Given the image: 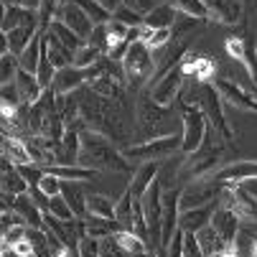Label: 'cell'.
<instances>
[{"label": "cell", "mask_w": 257, "mask_h": 257, "mask_svg": "<svg viewBox=\"0 0 257 257\" xmlns=\"http://www.w3.org/2000/svg\"><path fill=\"white\" fill-rule=\"evenodd\" d=\"M79 166L92 168L97 173H135V163L127 161L125 151L104 138L102 133L84 130L82 133V151H79Z\"/></svg>", "instance_id": "6da1fadb"}, {"label": "cell", "mask_w": 257, "mask_h": 257, "mask_svg": "<svg viewBox=\"0 0 257 257\" xmlns=\"http://www.w3.org/2000/svg\"><path fill=\"white\" fill-rule=\"evenodd\" d=\"M176 125H181L178 104L163 107L151 97L148 89L138 97V102H135V138H138V143L163 138V135H173V133H178Z\"/></svg>", "instance_id": "7a4b0ae2"}, {"label": "cell", "mask_w": 257, "mask_h": 257, "mask_svg": "<svg viewBox=\"0 0 257 257\" xmlns=\"http://www.w3.org/2000/svg\"><path fill=\"white\" fill-rule=\"evenodd\" d=\"M211 135H214V127H209V135H206L201 148L181 161V173L178 176L189 178V181H196V178L214 176L219 168H222L219 163H222V156H224V143H222V138H211Z\"/></svg>", "instance_id": "3957f363"}, {"label": "cell", "mask_w": 257, "mask_h": 257, "mask_svg": "<svg viewBox=\"0 0 257 257\" xmlns=\"http://www.w3.org/2000/svg\"><path fill=\"white\" fill-rule=\"evenodd\" d=\"M222 92L214 87V82H196V99L191 104H196L201 112L206 115L209 125L216 130V135L222 138L224 143H234V130L224 117V109H222Z\"/></svg>", "instance_id": "277c9868"}, {"label": "cell", "mask_w": 257, "mask_h": 257, "mask_svg": "<svg viewBox=\"0 0 257 257\" xmlns=\"http://www.w3.org/2000/svg\"><path fill=\"white\" fill-rule=\"evenodd\" d=\"M176 104H178V115H181V138H183L181 156H191L204 145L211 125H209L206 115L189 99H178Z\"/></svg>", "instance_id": "5b68a950"}, {"label": "cell", "mask_w": 257, "mask_h": 257, "mask_svg": "<svg viewBox=\"0 0 257 257\" xmlns=\"http://www.w3.org/2000/svg\"><path fill=\"white\" fill-rule=\"evenodd\" d=\"M181 143H183L181 133H173V135H163V138L127 145L122 151H125L127 161H133V163H163V161L181 153Z\"/></svg>", "instance_id": "8992f818"}, {"label": "cell", "mask_w": 257, "mask_h": 257, "mask_svg": "<svg viewBox=\"0 0 257 257\" xmlns=\"http://www.w3.org/2000/svg\"><path fill=\"white\" fill-rule=\"evenodd\" d=\"M122 69L127 77V87H143L151 84L156 77V54L148 49V44H143L140 39L127 49L122 59Z\"/></svg>", "instance_id": "52a82bcc"}, {"label": "cell", "mask_w": 257, "mask_h": 257, "mask_svg": "<svg viewBox=\"0 0 257 257\" xmlns=\"http://www.w3.org/2000/svg\"><path fill=\"white\" fill-rule=\"evenodd\" d=\"M222 191H224V186H222V183H219L214 176L189 181L186 186L181 189V211H189V209H199V206L214 204V201H219Z\"/></svg>", "instance_id": "ba28073f"}, {"label": "cell", "mask_w": 257, "mask_h": 257, "mask_svg": "<svg viewBox=\"0 0 257 257\" xmlns=\"http://www.w3.org/2000/svg\"><path fill=\"white\" fill-rule=\"evenodd\" d=\"M219 204L232 209L242 222L254 224L257 222V196H252L249 189H244L242 183H232V186H224L222 196H219Z\"/></svg>", "instance_id": "9c48e42d"}, {"label": "cell", "mask_w": 257, "mask_h": 257, "mask_svg": "<svg viewBox=\"0 0 257 257\" xmlns=\"http://www.w3.org/2000/svg\"><path fill=\"white\" fill-rule=\"evenodd\" d=\"M183 82H186V69H183V61H181L178 66H173V69L168 71V74H163L161 79L151 82V84H148V92H151V97H153L158 104L171 107V104H176V102L181 99V87H183Z\"/></svg>", "instance_id": "30bf717a"}, {"label": "cell", "mask_w": 257, "mask_h": 257, "mask_svg": "<svg viewBox=\"0 0 257 257\" xmlns=\"http://www.w3.org/2000/svg\"><path fill=\"white\" fill-rule=\"evenodd\" d=\"M56 21L66 23L71 31H74L82 41H89V36L94 31V21L74 3H69V0H61V6H59V13H56Z\"/></svg>", "instance_id": "8fae6325"}, {"label": "cell", "mask_w": 257, "mask_h": 257, "mask_svg": "<svg viewBox=\"0 0 257 257\" xmlns=\"http://www.w3.org/2000/svg\"><path fill=\"white\" fill-rule=\"evenodd\" d=\"M214 87L222 92V97H224L227 102H232L234 107L244 109V112L257 115V94H249L247 89H242L237 82H232V79H227V77H216V79H214Z\"/></svg>", "instance_id": "7c38bea8"}, {"label": "cell", "mask_w": 257, "mask_h": 257, "mask_svg": "<svg viewBox=\"0 0 257 257\" xmlns=\"http://www.w3.org/2000/svg\"><path fill=\"white\" fill-rule=\"evenodd\" d=\"M214 178L222 183V186H232V183H244L249 178H257V161H237L229 166H222Z\"/></svg>", "instance_id": "4fadbf2b"}, {"label": "cell", "mask_w": 257, "mask_h": 257, "mask_svg": "<svg viewBox=\"0 0 257 257\" xmlns=\"http://www.w3.org/2000/svg\"><path fill=\"white\" fill-rule=\"evenodd\" d=\"M84 84H87L84 69H79V66H66V69H59V71H56L51 89L56 92V97H69V94H74L77 89H82Z\"/></svg>", "instance_id": "5bb4252c"}, {"label": "cell", "mask_w": 257, "mask_h": 257, "mask_svg": "<svg viewBox=\"0 0 257 257\" xmlns=\"http://www.w3.org/2000/svg\"><path fill=\"white\" fill-rule=\"evenodd\" d=\"M211 227L222 234V239H224L227 244H234L237 237H239V229H242V219H239L232 209H227V206L219 204V209H216V214H214V219H211Z\"/></svg>", "instance_id": "9a60e30c"}, {"label": "cell", "mask_w": 257, "mask_h": 257, "mask_svg": "<svg viewBox=\"0 0 257 257\" xmlns=\"http://www.w3.org/2000/svg\"><path fill=\"white\" fill-rule=\"evenodd\" d=\"M219 204H206V206H199V209H189V211H181V229L183 232H191V234H199L204 227L211 224V219L216 214Z\"/></svg>", "instance_id": "2e32d148"}, {"label": "cell", "mask_w": 257, "mask_h": 257, "mask_svg": "<svg viewBox=\"0 0 257 257\" xmlns=\"http://www.w3.org/2000/svg\"><path fill=\"white\" fill-rule=\"evenodd\" d=\"M161 166H163V163H140V166L135 168V173L130 176V186H127L135 199H143L145 191H148L153 183H156V178H158V173H161Z\"/></svg>", "instance_id": "e0dca14e"}, {"label": "cell", "mask_w": 257, "mask_h": 257, "mask_svg": "<svg viewBox=\"0 0 257 257\" xmlns=\"http://www.w3.org/2000/svg\"><path fill=\"white\" fill-rule=\"evenodd\" d=\"M13 211L26 222V227H33V229H44V227H46V222H44V214H46V211L33 201L31 194H21V196H16Z\"/></svg>", "instance_id": "ac0fdd59"}, {"label": "cell", "mask_w": 257, "mask_h": 257, "mask_svg": "<svg viewBox=\"0 0 257 257\" xmlns=\"http://www.w3.org/2000/svg\"><path fill=\"white\" fill-rule=\"evenodd\" d=\"M242 3L244 0H206V6L211 11V18L219 21V23H229V26L242 21V13H244Z\"/></svg>", "instance_id": "d6986e66"}, {"label": "cell", "mask_w": 257, "mask_h": 257, "mask_svg": "<svg viewBox=\"0 0 257 257\" xmlns=\"http://www.w3.org/2000/svg\"><path fill=\"white\" fill-rule=\"evenodd\" d=\"M183 69H186V77H194V82H214V71H216V64L214 59L209 56H191L186 54L183 59Z\"/></svg>", "instance_id": "ffe728a7"}, {"label": "cell", "mask_w": 257, "mask_h": 257, "mask_svg": "<svg viewBox=\"0 0 257 257\" xmlns=\"http://www.w3.org/2000/svg\"><path fill=\"white\" fill-rule=\"evenodd\" d=\"M36 36H39V26H21V28H16L11 33H3V46L13 56H21Z\"/></svg>", "instance_id": "44dd1931"}, {"label": "cell", "mask_w": 257, "mask_h": 257, "mask_svg": "<svg viewBox=\"0 0 257 257\" xmlns=\"http://www.w3.org/2000/svg\"><path fill=\"white\" fill-rule=\"evenodd\" d=\"M3 158L16 163V166H31L33 163L26 140L18 138V135H6V133H3Z\"/></svg>", "instance_id": "7402d4cb"}, {"label": "cell", "mask_w": 257, "mask_h": 257, "mask_svg": "<svg viewBox=\"0 0 257 257\" xmlns=\"http://www.w3.org/2000/svg\"><path fill=\"white\" fill-rule=\"evenodd\" d=\"M3 191L6 194H13V196H21V194H28L31 191V183L26 181V176L21 173V168L11 161L3 158Z\"/></svg>", "instance_id": "603a6c76"}, {"label": "cell", "mask_w": 257, "mask_h": 257, "mask_svg": "<svg viewBox=\"0 0 257 257\" xmlns=\"http://www.w3.org/2000/svg\"><path fill=\"white\" fill-rule=\"evenodd\" d=\"M3 33H11L21 26H39V13L36 11H26V8H16V6H8L3 8Z\"/></svg>", "instance_id": "cb8c5ba5"}, {"label": "cell", "mask_w": 257, "mask_h": 257, "mask_svg": "<svg viewBox=\"0 0 257 257\" xmlns=\"http://www.w3.org/2000/svg\"><path fill=\"white\" fill-rule=\"evenodd\" d=\"M44 49H46V54H49V59H51V64H54L56 69L74 66V51H69V49L56 39V36H51V33L44 36Z\"/></svg>", "instance_id": "d4e9b609"}, {"label": "cell", "mask_w": 257, "mask_h": 257, "mask_svg": "<svg viewBox=\"0 0 257 257\" xmlns=\"http://www.w3.org/2000/svg\"><path fill=\"white\" fill-rule=\"evenodd\" d=\"M178 21V11L171 6V0H166V3H158L148 16H145V23L143 26H148V28H173V23Z\"/></svg>", "instance_id": "484cf974"}, {"label": "cell", "mask_w": 257, "mask_h": 257, "mask_svg": "<svg viewBox=\"0 0 257 257\" xmlns=\"http://www.w3.org/2000/svg\"><path fill=\"white\" fill-rule=\"evenodd\" d=\"M61 196L69 201V206H71V211L77 214V219H87V196L89 194H84L82 191V186L77 181H64L61 183Z\"/></svg>", "instance_id": "4316f807"}, {"label": "cell", "mask_w": 257, "mask_h": 257, "mask_svg": "<svg viewBox=\"0 0 257 257\" xmlns=\"http://www.w3.org/2000/svg\"><path fill=\"white\" fill-rule=\"evenodd\" d=\"M87 234L89 237H97V239H104V237H115L122 232V224L117 219H104V216H87Z\"/></svg>", "instance_id": "83f0119b"}, {"label": "cell", "mask_w": 257, "mask_h": 257, "mask_svg": "<svg viewBox=\"0 0 257 257\" xmlns=\"http://www.w3.org/2000/svg\"><path fill=\"white\" fill-rule=\"evenodd\" d=\"M115 219L122 224V229L135 232V196L130 194V189H125L120 201L115 204Z\"/></svg>", "instance_id": "f1b7e54d"}, {"label": "cell", "mask_w": 257, "mask_h": 257, "mask_svg": "<svg viewBox=\"0 0 257 257\" xmlns=\"http://www.w3.org/2000/svg\"><path fill=\"white\" fill-rule=\"evenodd\" d=\"M44 171L59 176L61 181H94V178L99 176L97 171L84 168V166H49V168H44Z\"/></svg>", "instance_id": "f546056e"}, {"label": "cell", "mask_w": 257, "mask_h": 257, "mask_svg": "<svg viewBox=\"0 0 257 257\" xmlns=\"http://www.w3.org/2000/svg\"><path fill=\"white\" fill-rule=\"evenodd\" d=\"M196 237H199V244H201V249H204L206 257H214V254H219V252H224L227 247H232V244H227V242L222 239V234H219L211 224L204 227Z\"/></svg>", "instance_id": "4dcf8cb0"}, {"label": "cell", "mask_w": 257, "mask_h": 257, "mask_svg": "<svg viewBox=\"0 0 257 257\" xmlns=\"http://www.w3.org/2000/svg\"><path fill=\"white\" fill-rule=\"evenodd\" d=\"M140 41L148 44L151 51H161V49H166L173 41V31L171 28L156 31V28H148V26H140Z\"/></svg>", "instance_id": "1f68e13d"}, {"label": "cell", "mask_w": 257, "mask_h": 257, "mask_svg": "<svg viewBox=\"0 0 257 257\" xmlns=\"http://www.w3.org/2000/svg\"><path fill=\"white\" fill-rule=\"evenodd\" d=\"M171 6L181 16H189L194 21H209L211 18V11L206 6V0H171Z\"/></svg>", "instance_id": "d6a6232c"}, {"label": "cell", "mask_w": 257, "mask_h": 257, "mask_svg": "<svg viewBox=\"0 0 257 257\" xmlns=\"http://www.w3.org/2000/svg\"><path fill=\"white\" fill-rule=\"evenodd\" d=\"M41 46H44V36L39 33V36H36V39L28 44V49L18 56L21 69H26L28 74H36V71H39V64H41Z\"/></svg>", "instance_id": "836d02e7"}, {"label": "cell", "mask_w": 257, "mask_h": 257, "mask_svg": "<svg viewBox=\"0 0 257 257\" xmlns=\"http://www.w3.org/2000/svg\"><path fill=\"white\" fill-rule=\"evenodd\" d=\"M49 33H51V36H56V39H59L69 51H74V56H77V51L87 44V41H82L79 36H77L74 31H71L66 23H61V21H54V23H51V28H49Z\"/></svg>", "instance_id": "e575fe53"}, {"label": "cell", "mask_w": 257, "mask_h": 257, "mask_svg": "<svg viewBox=\"0 0 257 257\" xmlns=\"http://www.w3.org/2000/svg\"><path fill=\"white\" fill-rule=\"evenodd\" d=\"M115 204L109 196L102 194H89L87 196V216H104V219H115Z\"/></svg>", "instance_id": "d590c367"}, {"label": "cell", "mask_w": 257, "mask_h": 257, "mask_svg": "<svg viewBox=\"0 0 257 257\" xmlns=\"http://www.w3.org/2000/svg\"><path fill=\"white\" fill-rule=\"evenodd\" d=\"M239 64L247 69L252 84L257 87V41H254V36H244V54H242Z\"/></svg>", "instance_id": "8d00e7d4"}, {"label": "cell", "mask_w": 257, "mask_h": 257, "mask_svg": "<svg viewBox=\"0 0 257 257\" xmlns=\"http://www.w3.org/2000/svg\"><path fill=\"white\" fill-rule=\"evenodd\" d=\"M117 242H120V247L125 249L127 257H138V254H143V252H151L148 244H145L135 232H127V229H122V232L117 234Z\"/></svg>", "instance_id": "74e56055"}, {"label": "cell", "mask_w": 257, "mask_h": 257, "mask_svg": "<svg viewBox=\"0 0 257 257\" xmlns=\"http://www.w3.org/2000/svg\"><path fill=\"white\" fill-rule=\"evenodd\" d=\"M18 69H21L18 56H13V54L3 46V54H0V84H11V82L16 79V74H18Z\"/></svg>", "instance_id": "f35d334b"}, {"label": "cell", "mask_w": 257, "mask_h": 257, "mask_svg": "<svg viewBox=\"0 0 257 257\" xmlns=\"http://www.w3.org/2000/svg\"><path fill=\"white\" fill-rule=\"evenodd\" d=\"M102 56H104V54H102L97 46L84 44V46L77 51V56H74V66H79V69H89V66H92V64H97Z\"/></svg>", "instance_id": "ab89813d"}, {"label": "cell", "mask_w": 257, "mask_h": 257, "mask_svg": "<svg viewBox=\"0 0 257 257\" xmlns=\"http://www.w3.org/2000/svg\"><path fill=\"white\" fill-rule=\"evenodd\" d=\"M49 214H54L56 219H61V222H71V219H77V214L71 211V206H69V201L64 196H54L49 201Z\"/></svg>", "instance_id": "60d3db41"}, {"label": "cell", "mask_w": 257, "mask_h": 257, "mask_svg": "<svg viewBox=\"0 0 257 257\" xmlns=\"http://www.w3.org/2000/svg\"><path fill=\"white\" fill-rule=\"evenodd\" d=\"M61 183H64V181H61L59 176L44 171V176H41V181H39V189H41L49 199H54V196H61Z\"/></svg>", "instance_id": "b9f144b4"}, {"label": "cell", "mask_w": 257, "mask_h": 257, "mask_svg": "<svg viewBox=\"0 0 257 257\" xmlns=\"http://www.w3.org/2000/svg\"><path fill=\"white\" fill-rule=\"evenodd\" d=\"M112 18H117L120 23H125V26H130V28H140V26L145 23V16L138 13V11H133V8H127V6H122Z\"/></svg>", "instance_id": "7bdbcfd3"}, {"label": "cell", "mask_w": 257, "mask_h": 257, "mask_svg": "<svg viewBox=\"0 0 257 257\" xmlns=\"http://www.w3.org/2000/svg\"><path fill=\"white\" fill-rule=\"evenodd\" d=\"M99 257H127L125 249H122L120 242H117V234L99 239Z\"/></svg>", "instance_id": "ee69618b"}, {"label": "cell", "mask_w": 257, "mask_h": 257, "mask_svg": "<svg viewBox=\"0 0 257 257\" xmlns=\"http://www.w3.org/2000/svg\"><path fill=\"white\" fill-rule=\"evenodd\" d=\"M183 257H206L199 244V237L191 232H183Z\"/></svg>", "instance_id": "f6af8a7d"}, {"label": "cell", "mask_w": 257, "mask_h": 257, "mask_svg": "<svg viewBox=\"0 0 257 257\" xmlns=\"http://www.w3.org/2000/svg\"><path fill=\"white\" fill-rule=\"evenodd\" d=\"M79 257H99V239L87 234L79 242Z\"/></svg>", "instance_id": "bcb514c9"}, {"label": "cell", "mask_w": 257, "mask_h": 257, "mask_svg": "<svg viewBox=\"0 0 257 257\" xmlns=\"http://www.w3.org/2000/svg\"><path fill=\"white\" fill-rule=\"evenodd\" d=\"M26 229H28V227H13V229H8V232L3 234V247H13V244H18L21 239H26Z\"/></svg>", "instance_id": "7dc6e473"}, {"label": "cell", "mask_w": 257, "mask_h": 257, "mask_svg": "<svg viewBox=\"0 0 257 257\" xmlns=\"http://www.w3.org/2000/svg\"><path fill=\"white\" fill-rule=\"evenodd\" d=\"M125 6L133 8V11H138V13H143V16H148L158 6V0H125Z\"/></svg>", "instance_id": "c3c4849f"}, {"label": "cell", "mask_w": 257, "mask_h": 257, "mask_svg": "<svg viewBox=\"0 0 257 257\" xmlns=\"http://www.w3.org/2000/svg\"><path fill=\"white\" fill-rule=\"evenodd\" d=\"M41 3H44V0H3V8L16 6V8H26V11H36V13H39Z\"/></svg>", "instance_id": "681fc988"}, {"label": "cell", "mask_w": 257, "mask_h": 257, "mask_svg": "<svg viewBox=\"0 0 257 257\" xmlns=\"http://www.w3.org/2000/svg\"><path fill=\"white\" fill-rule=\"evenodd\" d=\"M11 249H16L21 257H31V254H33V244H31V239H28V237H26V239H21L18 244H13Z\"/></svg>", "instance_id": "f907efd6"}, {"label": "cell", "mask_w": 257, "mask_h": 257, "mask_svg": "<svg viewBox=\"0 0 257 257\" xmlns=\"http://www.w3.org/2000/svg\"><path fill=\"white\" fill-rule=\"evenodd\" d=\"M97 3H99V6L104 8V11H109V13L115 16V13H117V11H120L122 6H125V0H97Z\"/></svg>", "instance_id": "816d5d0a"}, {"label": "cell", "mask_w": 257, "mask_h": 257, "mask_svg": "<svg viewBox=\"0 0 257 257\" xmlns=\"http://www.w3.org/2000/svg\"><path fill=\"white\" fill-rule=\"evenodd\" d=\"M214 257H237V249H234V244H232V247H227L224 252H219V254H214Z\"/></svg>", "instance_id": "f5cc1de1"}, {"label": "cell", "mask_w": 257, "mask_h": 257, "mask_svg": "<svg viewBox=\"0 0 257 257\" xmlns=\"http://www.w3.org/2000/svg\"><path fill=\"white\" fill-rule=\"evenodd\" d=\"M254 257H257V247H254Z\"/></svg>", "instance_id": "db71d44e"}]
</instances>
